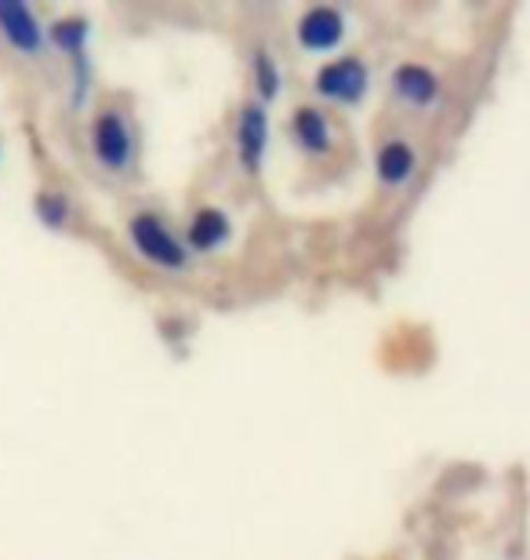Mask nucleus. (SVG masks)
Here are the masks:
<instances>
[{
    "instance_id": "f257e3e1",
    "label": "nucleus",
    "mask_w": 530,
    "mask_h": 560,
    "mask_svg": "<svg viewBox=\"0 0 530 560\" xmlns=\"http://www.w3.org/2000/svg\"><path fill=\"white\" fill-rule=\"evenodd\" d=\"M87 145H92L95 164L109 175L128 178L139 167V128L128 114V106H120L117 98H109L92 114L87 125Z\"/></svg>"
},
{
    "instance_id": "f03ea898",
    "label": "nucleus",
    "mask_w": 530,
    "mask_h": 560,
    "mask_svg": "<svg viewBox=\"0 0 530 560\" xmlns=\"http://www.w3.org/2000/svg\"><path fill=\"white\" fill-rule=\"evenodd\" d=\"M128 241H131L134 255H139L142 262H150L153 270L186 273L189 266H193V255L186 252L182 237H178L172 222H167L161 211H153V208L131 211V219H128Z\"/></svg>"
},
{
    "instance_id": "7ed1b4c3",
    "label": "nucleus",
    "mask_w": 530,
    "mask_h": 560,
    "mask_svg": "<svg viewBox=\"0 0 530 560\" xmlns=\"http://www.w3.org/2000/svg\"><path fill=\"white\" fill-rule=\"evenodd\" d=\"M313 92L331 106H360L370 92V70L360 55H342V59L323 62L313 73Z\"/></svg>"
},
{
    "instance_id": "20e7f679",
    "label": "nucleus",
    "mask_w": 530,
    "mask_h": 560,
    "mask_svg": "<svg viewBox=\"0 0 530 560\" xmlns=\"http://www.w3.org/2000/svg\"><path fill=\"white\" fill-rule=\"evenodd\" d=\"M233 153H236V164L244 167L247 178H258L262 175V164H266V153H269V109L255 98L236 106V117H233Z\"/></svg>"
},
{
    "instance_id": "39448f33",
    "label": "nucleus",
    "mask_w": 530,
    "mask_h": 560,
    "mask_svg": "<svg viewBox=\"0 0 530 560\" xmlns=\"http://www.w3.org/2000/svg\"><path fill=\"white\" fill-rule=\"evenodd\" d=\"M287 136L306 161H331L334 150H338L334 117L327 114L323 106H313V103H302V106L291 109Z\"/></svg>"
},
{
    "instance_id": "423d86ee",
    "label": "nucleus",
    "mask_w": 530,
    "mask_h": 560,
    "mask_svg": "<svg viewBox=\"0 0 530 560\" xmlns=\"http://www.w3.org/2000/svg\"><path fill=\"white\" fill-rule=\"evenodd\" d=\"M0 40L11 51L26 55V59H44L48 55V33L44 22L37 19V11L15 0H0Z\"/></svg>"
},
{
    "instance_id": "0eeeda50",
    "label": "nucleus",
    "mask_w": 530,
    "mask_h": 560,
    "mask_svg": "<svg viewBox=\"0 0 530 560\" xmlns=\"http://www.w3.org/2000/svg\"><path fill=\"white\" fill-rule=\"evenodd\" d=\"M295 40L302 51L327 55L345 40V11L334 4H313L295 19Z\"/></svg>"
},
{
    "instance_id": "6e6552de",
    "label": "nucleus",
    "mask_w": 530,
    "mask_h": 560,
    "mask_svg": "<svg viewBox=\"0 0 530 560\" xmlns=\"http://www.w3.org/2000/svg\"><path fill=\"white\" fill-rule=\"evenodd\" d=\"M389 88L392 98L400 106H408L411 114H428L444 98V84H439V77L425 62H400L389 77Z\"/></svg>"
},
{
    "instance_id": "1a4fd4ad",
    "label": "nucleus",
    "mask_w": 530,
    "mask_h": 560,
    "mask_svg": "<svg viewBox=\"0 0 530 560\" xmlns=\"http://www.w3.org/2000/svg\"><path fill=\"white\" fill-rule=\"evenodd\" d=\"M233 237V222L225 215L222 208L204 205L197 208L193 215L186 222V233H182V244L189 255H214L219 248H225Z\"/></svg>"
},
{
    "instance_id": "9d476101",
    "label": "nucleus",
    "mask_w": 530,
    "mask_h": 560,
    "mask_svg": "<svg viewBox=\"0 0 530 560\" xmlns=\"http://www.w3.org/2000/svg\"><path fill=\"white\" fill-rule=\"evenodd\" d=\"M419 172V150L408 139H381L375 150V175L386 189H403Z\"/></svg>"
},
{
    "instance_id": "9b49d317",
    "label": "nucleus",
    "mask_w": 530,
    "mask_h": 560,
    "mask_svg": "<svg viewBox=\"0 0 530 560\" xmlns=\"http://www.w3.org/2000/svg\"><path fill=\"white\" fill-rule=\"evenodd\" d=\"M48 33V48L66 55V62L76 59V55H87V44H92V19L87 15H59L51 26H44Z\"/></svg>"
},
{
    "instance_id": "f8f14e48",
    "label": "nucleus",
    "mask_w": 530,
    "mask_h": 560,
    "mask_svg": "<svg viewBox=\"0 0 530 560\" xmlns=\"http://www.w3.org/2000/svg\"><path fill=\"white\" fill-rule=\"evenodd\" d=\"M251 84H255V103H262V106L276 103L280 88H284L280 62L266 44H255V51H251Z\"/></svg>"
},
{
    "instance_id": "ddd939ff",
    "label": "nucleus",
    "mask_w": 530,
    "mask_h": 560,
    "mask_svg": "<svg viewBox=\"0 0 530 560\" xmlns=\"http://www.w3.org/2000/svg\"><path fill=\"white\" fill-rule=\"evenodd\" d=\"M33 215L40 219L44 230L62 233L73 226V200H70V194H62V189L44 186V189H37V197H33Z\"/></svg>"
},
{
    "instance_id": "4468645a",
    "label": "nucleus",
    "mask_w": 530,
    "mask_h": 560,
    "mask_svg": "<svg viewBox=\"0 0 530 560\" xmlns=\"http://www.w3.org/2000/svg\"><path fill=\"white\" fill-rule=\"evenodd\" d=\"M70 88H73V106H84L87 95L95 88V70H92V55H76L70 59Z\"/></svg>"
}]
</instances>
